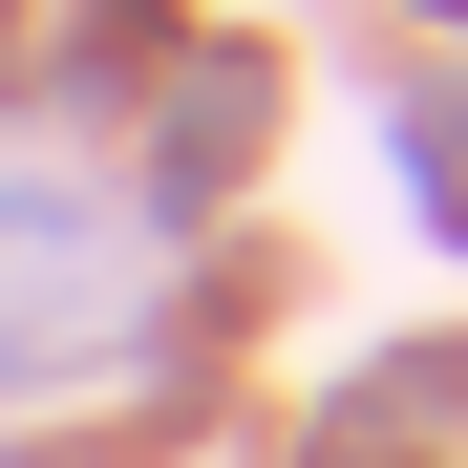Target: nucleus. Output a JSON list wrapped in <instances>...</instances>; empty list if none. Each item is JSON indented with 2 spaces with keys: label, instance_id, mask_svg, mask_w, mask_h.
Masks as SVG:
<instances>
[]
</instances>
